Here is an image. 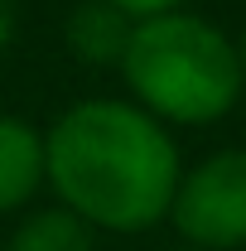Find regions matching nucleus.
Here are the masks:
<instances>
[{
  "instance_id": "f257e3e1",
  "label": "nucleus",
  "mask_w": 246,
  "mask_h": 251,
  "mask_svg": "<svg viewBox=\"0 0 246 251\" xmlns=\"http://www.w3.org/2000/svg\"><path fill=\"white\" fill-rule=\"evenodd\" d=\"M184 155L169 126L125 97H77L44 126V188L97 237H140L169 218Z\"/></svg>"
},
{
  "instance_id": "f03ea898",
  "label": "nucleus",
  "mask_w": 246,
  "mask_h": 251,
  "mask_svg": "<svg viewBox=\"0 0 246 251\" xmlns=\"http://www.w3.org/2000/svg\"><path fill=\"white\" fill-rule=\"evenodd\" d=\"M116 77L125 101H135L169 130L217 126L246 97L237 34L188 5L130 25Z\"/></svg>"
},
{
  "instance_id": "7ed1b4c3",
  "label": "nucleus",
  "mask_w": 246,
  "mask_h": 251,
  "mask_svg": "<svg viewBox=\"0 0 246 251\" xmlns=\"http://www.w3.org/2000/svg\"><path fill=\"white\" fill-rule=\"evenodd\" d=\"M169 227L193 251H242L246 247V145H222L184 164Z\"/></svg>"
},
{
  "instance_id": "20e7f679",
  "label": "nucleus",
  "mask_w": 246,
  "mask_h": 251,
  "mask_svg": "<svg viewBox=\"0 0 246 251\" xmlns=\"http://www.w3.org/2000/svg\"><path fill=\"white\" fill-rule=\"evenodd\" d=\"M44 193V126L0 111V218H20Z\"/></svg>"
},
{
  "instance_id": "39448f33",
  "label": "nucleus",
  "mask_w": 246,
  "mask_h": 251,
  "mask_svg": "<svg viewBox=\"0 0 246 251\" xmlns=\"http://www.w3.org/2000/svg\"><path fill=\"white\" fill-rule=\"evenodd\" d=\"M130 25H135V20H125L116 5H106V0H82V5L68 15L63 44H68V53L82 63V68H116L125 39H130Z\"/></svg>"
},
{
  "instance_id": "423d86ee",
  "label": "nucleus",
  "mask_w": 246,
  "mask_h": 251,
  "mask_svg": "<svg viewBox=\"0 0 246 251\" xmlns=\"http://www.w3.org/2000/svg\"><path fill=\"white\" fill-rule=\"evenodd\" d=\"M5 251H97V232L63 203L25 208L5 237Z\"/></svg>"
},
{
  "instance_id": "0eeeda50",
  "label": "nucleus",
  "mask_w": 246,
  "mask_h": 251,
  "mask_svg": "<svg viewBox=\"0 0 246 251\" xmlns=\"http://www.w3.org/2000/svg\"><path fill=\"white\" fill-rule=\"evenodd\" d=\"M116 5L125 20H150V15H164V10H184L188 0H106Z\"/></svg>"
},
{
  "instance_id": "6e6552de",
  "label": "nucleus",
  "mask_w": 246,
  "mask_h": 251,
  "mask_svg": "<svg viewBox=\"0 0 246 251\" xmlns=\"http://www.w3.org/2000/svg\"><path fill=\"white\" fill-rule=\"evenodd\" d=\"M10 34H15V5H10V0H0V49L10 44Z\"/></svg>"
},
{
  "instance_id": "1a4fd4ad",
  "label": "nucleus",
  "mask_w": 246,
  "mask_h": 251,
  "mask_svg": "<svg viewBox=\"0 0 246 251\" xmlns=\"http://www.w3.org/2000/svg\"><path fill=\"white\" fill-rule=\"evenodd\" d=\"M237 58H242V92H246V25H242V34H237Z\"/></svg>"
}]
</instances>
